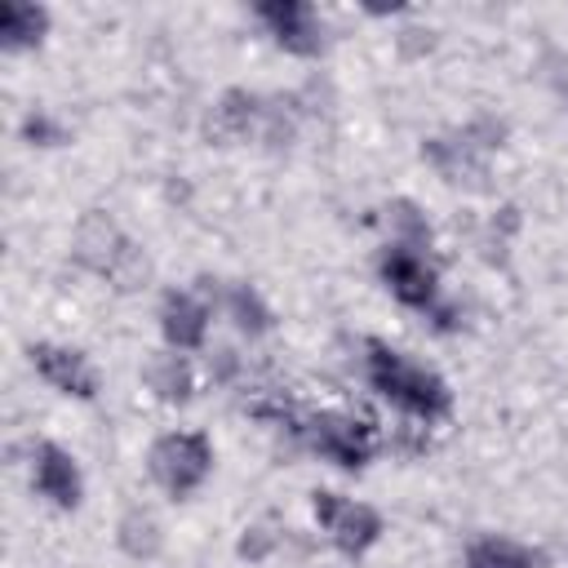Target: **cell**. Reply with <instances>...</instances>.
I'll list each match as a JSON object with an SVG mask.
<instances>
[{
    "instance_id": "6da1fadb",
    "label": "cell",
    "mask_w": 568,
    "mask_h": 568,
    "mask_svg": "<svg viewBox=\"0 0 568 568\" xmlns=\"http://www.w3.org/2000/svg\"><path fill=\"white\" fill-rule=\"evenodd\" d=\"M364 351H368V355H364V368H368L373 390H382L395 408H404L408 417H422V422L448 417L453 390H448V382H444L439 373H430L426 364L408 359L404 351H395V346H386V342H377V337H368Z\"/></svg>"
},
{
    "instance_id": "7a4b0ae2",
    "label": "cell",
    "mask_w": 568,
    "mask_h": 568,
    "mask_svg": "<svg viewBox=\"0 0 568 568\" xmlns=\"http://www.w3.org/2000/svg\"><path fill=\"white\" fill-rule=\"evenodd\" d=\"M146 470H151V479L169 497L182 501V497H191L209 479V470H213V444L200 430H169V435H160L151 444Z\"/></svg>"
},
{
    "instance_id": "3957f363",
    "label": "cell",
    "mask_w": 568,
    "mask_h": 568,
    "mask_svg": "<svg viewBox=\"0 0 568 568\" xmlns=\"http://www.w3.org/2000/svg\"><path fill=\"white\" fill-rule=\"evenodd\" d=\"M315 519L324 524L328 541L346 559H359V555H368L382 541V515L368 501H355V497H342V493L320 488L315 493Z\"/></svg>"
},
{
    "instance_id": "277c9868",
    "label": "cell",
    "mask_w": 568,
    "mask_h": 568,
    "mask_svg": "<svg viewBox=\"0 0 568 568\" xmlns=\"http://www.w3.org/2000/svg\"><path fill=\"white\" fill-rule=\"evenodd\" d=\"M302 439L311 444V453H320L324 462L342 466V470H359L373 457V430L346 413H320L302 426Z\"/></svg>"
},
{
    "instance_id": "5b68a950",
    "label": "cell",
    "mask_w": 568,
    "mask_h": 568,
    "mask_svg": "<svg viewBox=\"0 0 568 568\" xmlns=\"http://www.w3.org/2000/svg\"><path fill=\"white\" fill-rule=\"evenodd\" d=\"M422 244H390L386 253H382V262H377V271H382V284L404 302V306H413V311H435V302H439V275H435V266L426 262V253H417Z\"/></svg>"
},
{
    "instance_id": "8992f818",
    "label": "cell",
    "mask_w": 568,
    "mask_h": 568,
    "mask_svg": "<svg viewBox=\"0 0 568 568\" xmlns=\"http://www.w3.org/2000/svg\"><path fill=\"white\" fill-rule=\"evenodd\" d=\"M75 257L84 262V266H93L98 275H106V280H115L120 288H129V271L124 266H142L146 271V262L138 257V248L120 235V226L111 222V217H102V213H93V217H84V226H80V235H75Z\"/></svg>"
},
{
    "instance_id": "52a82bcc",
    "label": "cell",
    "mask_w": 568,
    "mask_h": 568,
    "mask_svg": "<svg viewBox=\"0 0 568 568\" xmlns=\"http://www.w3.org/2000/svg\"><path fill=\"white\" fill-rule=\"evenodd\" d=\"M253 13L280 49H288L297 58H315L324 49V22L311 4H302V0H262Z\"/></svg>"
},
{
    "instance_id": "ba28073f",
    "label": "cell",
    "mask_w": 568,
    "mask_h": 568,
    "mask_svg": "<svg viewBox=\"0 0 568 568\" xmlns=\"http://www.w3.org/2000/svg\"><path fill=\"white\" fill-rule=\"evenodd\" d=\"M27 355H31V368L53 390H62L71 399H93L98 395V373H93V364H89L84 351L62 346V342H31Z\"/></svg>"
},
{
    "instance_id": "9c48e42d",
    "label": "cell",
    "mask_w": 568,
    "mask_h": 568,
    "mask_svg": "<svg viewBox=\"0 0 568 568\" xmlns=\"http://www.w3.org/2000/svg\"><path fill=\"white\" fill-rule=\"evenodd\" d=\"M31 488H36L53 510H75L80 497H84V475H80L75 457H71L62 444L44 439V444H36V453H31Z\"/></svg>"
},
{
    "instance_id": "30bf717a",
    "label": "cell",
    "mask_w": 568,
    "mask_h": 568,
    "mask_svg": "<svg viewBox=\"0 0 568 568\" xmlns=\"http://www.w3.org/2000/svg\"><path fill=\"white\" fill-rule=\"evenodd\" d=\"M160 333H164L169 351H200L204 337H209V306L195 293H186V288L164 293V302H160Z\"/></svg>"
},
{
    "instance_id": "8fae6325",
    "label": "cell",
    "mask_w": 568,
    "mask_h": 568,
    "mask_svg": "<svg viewBox=\"0 0 568 568\" xmlns=\"http://www.w3.org/2000/svg\"><path fill=\"white\" fill-rule=\"evenodd\" d=\"M44 36H49V9L44 4H27V0L0 4V49L4 53L36 49Z\"/></svg>"
},
{
    "instance_id": "7c38bea8",
    "label": "cell",
    "mask_w": 568,
    "mask_h": 568,
    "mask_svg": "<svg viewBox=\"0 0 568 568\" xmlns=\"http://www.w3.org/2000/svg\"><path fill=\"white\" fill-rule=\"evenodd\" d=\"M146 382H151V390H155L164 404H182V399H191V390H195V382H191V364H186L182 351L155 355L151 368H146Z\"/></svg>"
},
{
    "instance_id": "4fadbf2b",
    "label": "cell",
    "mask_w": 568,
    "mask_h": 568,
    "mask_svg": "<svg viewBox=\"0 0 568 568\" xmlns=\"http://www.w3.org/2000/svg\"><path fill=\"white\" fill-rule=\"evenodd\" d=\"M532 550L510 537H479L466 546V568H532Z\"/></svg>"
},
{
    "instance_id": "5bb4252c",
    "label": "cell",
    "mask_w": 568,
    "mask_h": 568,
    "mask_svg": "<svg viewBox=\"0 0 568 568\" xmlns=\"http://www.w3.org/2000/svg\"><path fill=\"white\" fill-rule=\"evenodd\" d=\"M226 311H231V320H235L244 333H266V328H271V311H266V302L257 297V288H248V284L226 288Z\"/></svg>"
},
{
    "instance_id": "9a60e30c",
    "label": "cell",
    "mask_w": 568,
    "mask_h": 568,
    "mask_svg": "<svg viewBox=\"0 0 568 568\" xmlns=\"http://www.w3.org/2000/svg\"><path fill=\"white\" fill-rule=\"evenodd\" d=\"M22 133L31 138V142H40V146H53V142H62V129L44 115V111H36V115H27V124H22Z\"/></svg>"
}]
</instances>
